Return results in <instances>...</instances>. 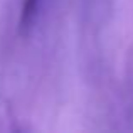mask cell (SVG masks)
<instances>
[{
  "instance_id": "6da1fadb",
  "label": "cell",
  "mask_w": 133,
  "mask_h": 133,
  "mask_svg": "<svg viewBox=\"0 0 133 133\" xmlns=\"http://www.w3.org/2000/svg\"><path fill=\"white\" fill-rule=\"evenodd\" d=\"M41 3H42V0H24L22 10H20V17H19L20 34H27L32 29L34 22L37 19V14H39Z\"/></svg>"
}]
</instances>
